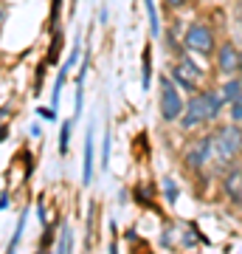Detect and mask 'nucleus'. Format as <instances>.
Returning <instances> with one entry per match:
<instances>
[{
  "mask_svg": "<svg viewBox=\"0 0 242 254\" xmlns=\"http://www.w3.org/2000/svg\"><path fill=\"white\" fill-rule=\"evenodd\" d=\"M223 96L214 91H206V93H197L194 99L186 105V110H183V119H180V125L186 127H197V125H206V122H211V119L220 116V110H223Z\"/></svg>",
  "mask_w": 242,
  "mask_h": 254,
  "instance_id": "f257e3e1",
  "label": "nucleus"
},
{
  "mask_svg": "<svg viewBox=\"0 0 242 254\" xmlns=\"http://www.w3.org/2000/svg\"><path fill=\"white\" fill-rule=\"evenodd\" d=\"M211 147H214V158L220 164L234 161L242 153V127H237V125L220 127L211 136Z\"/></svg>",
  "mask_w": 242,
  "mask_h": 254,
  "instance_id": "f03ea898",
  "label": "nucleus"
},
{
  "mask_svg": "<svg viewBox=\"0 0 242 254\" xmlns=\"http://www.w3.org/2000/svg\"><path fill=\"white\" fill-rule=\"evenodd\" d=\"M180 113H183V99H180V93L175 91L172 79L161 76V116L166 119V122H175Z\"/></svg>",
  "mask_w": 242,
  "mask_h": 254,
  "instance_id": "7ed1b4c3",
  "label": "nucleus"
},
{
  "mask_svg": "<svg viewBox=\"0 0 242 254\" xmlns=\"http://www.w3.org/2000/svg\"><path fill=\"white\" fill-rule=\"evenodd\" d=\"M186 46L192 51H197V54H211L214 51V34H211V28L206 26H192L186 31Z\"/></svg>",
  "mask_w": 242,
  "mask_h": 254,
  "instance_id": "20e7f679",
  "label": "nucleus"
},
{
  "mask_svg": "<svg viewBox=\"0 0 242 254\" xmlns=\"http://www.w3.org/2000/svg\"><path fill=\"white\" fill-rule=\"evenodd\" d=\"M200 76H203V71H200L192 60H183V63L175 68V79H178V85H183L186 91H194V85L200 82Z\"/></svg>",
  "mask_w": 242,
  "mask_h": 254,
  "instance_id": "39448f33",
  "label": "nucleus"
},
{
  "mask_svg": "<svg viewBox=\"0 0 242 254\" xmlns=\"http://www.w3.org/2000/svg\"><path fill=\"white\" fill-rule=\"evenodd\" d=\"M214 155V147H211V138H200L197 144L192 147L186 153V161L192 164V167H206V161Z\"/></svg>",
  "mask_w": 242,
  "mask_h": 254,
  "instance_id": "423d86ee",
  "label": "nucleus"
},
{
  "mask_svg": "<svg viewBox=\"0 0 242 254\" xmlns=\"http://www.w3.org/2000/svg\"><path fill=\"white\" fill-rule=\"evenodd\" d=\"M217 60H220V71L234 73L237 68H240V63H242V54H237V48L225 43V46L217 51Z\"/></svg>",
  "mask_w": 242,
  "mask_h": 254,
  "instance_id": "0eeeda50",
  "label": "nucleus"
},
{
  "mask_svg": "<svg viewBox=\"0 0 242 254\" xmlns=\"http://www.w3.org/2000/svg\"><path fill=\"white\" fill-rule=\"evenodd\" d=\"M225 192H228V198L242 206V170H234L228 178H225Z\"/></svg>",
  "mask_w": 242,
  "mask_h": 254,
  "instance_id": "6e6552de",
  "label": "nucleus"
},
{
  "mask_svg": "<svg viewBox=\"0 0 242 254\" xmlns=\"http://www.w3.org/2000/svg\"><path fill=\"white\" fill-rule=\"evenodd\" d=\"M93 130H88V138H85V167H82V181L85 184H90L93 181Z\"/></svg>",
  "mask_w": 242,
  "mask_h": 254,
  "instance_id": "1a4fd4ad",
  "label": "nucleus"
},
{
  "mask_svg": "<svg viewBox=\"0 0 242 254\" xmlns=\"http://www.w3.org/2000/svg\"><path fill=\"white\" fill-rule=\"evenodd\" d=\"M56 254H73V235H71V226H68V223H62V226H59Z\"/></svg>",
  "mask_w": 242,
  "mask_h": 254,
  "instance_id": "9d476101",
  "label": "nucleus"
},
{
  "mask_svg": "<svg viewBox=\"0 0 242 254\" xmlns=\"http://www.w3.org/2000/svg\"><path fill=\"white\" fill-rule=\"evenodd\" d=\"M242 96V82L240 79H234V82H225V88H223V99L228 102V105H234V102Z\"/></svg>",
  "mask_w": 242,
  "mask_h": 254,
  "instance_id": "9b49d317",
  "label": "nucleus"
},
{
  "mask_svg": "<svg viewBox=\"0 0 242 254\" xmlns=\"http://www.w3.org/2000/svg\"><path fill=\"white\" fill-rule=\"evenodd\" d=\"M144 3H146V14H149V31H152V37H158L161 23H158V14H155V0H144Z\"/></svg>",
  "mask_w": 242,
  "mask_h": 254,
  "instance_id": "f8f14e48",
  "label": "nucleus"
},
{
  "mask_svg": "<svg viewBox=\"0 0 242 254\" xmlns=\"http://www.w3.org/2000/svg\"><path fill=\"white\" fill-rule=\"evenodd\" d=\"M23 229H26V215H23V220H20L17 229H14V235H11V243H9V252H6V254H17V246H20V237H23Z\"/></svg>",
  "mask_w": 242,
  "mask_h": 254,
  "instance_id": "ddd939ff",
  "label": "nucleus"
},
{
  "mask_svg": "<svg viewBox=\"0 0 242 254\" xmlns=\"http://www.w3.org/2000/svg\"><path fill=\"white\" fill-rule=\"evenodd\" d=\"M71 130H73V122L71 119H68V122H65L62 125V133H59V153H68V138H71Z\"/></svg>",
  "mask_w": 242,
  "mask_h": 254,
  "instance_id": "4468645a",
  "label": "nucleus"
},
{
  "mask_svg": "<svg viewBox=\"0 0 242 254\" xmlns=\"http://www.w3.org/2000/svg\"><path fill=\"white\" fill-rule=\"evenodd\" d=\"M59 48H62V37H59V34H54L51 51H48V57H45V63H48V65H54V63H56V57H59Z\"/></svg>",
  "mask_w": 242,
  "mask_h": 254,
  "instance_id": "2eb2a0df",
  "label": "nucleus"
},
{
  "mask_svg": "<svg viewBox=\"0 0 242 254\" xmlns=\"http://www.w3.org/2000/svg\"><path fill=\"white\" fill-rule=\"evenodd\" d=\"M163 187H166V200L175 203V198H178V187H175L172 181H163Z\"/></svg>",
  "mask_w": 242,
  "mask_h": 254,
  "instance_id": "dca6fc26",
  "label": "nucleus"
},
{
  "mask_svg": "<svg viewBox=\"0 0 242 254\" xmlns=\"http://www.w3.org/2000/svg\"><path fill=\"white\" fill-rule=\"evenodd\" d=\"M231 113H234V119H242V96H240V99H237V102H234Z\"/></svg>",
  "mask_w": 242,
  "mask_h": 254,
  "instance_id": "f3484780",
  "label": "nucleus"
},
{
  "mask_svg": "<svg viewBox=\"0 0 242 254\" xmlns=\"http://www.w3.org/2000/svg\"><path fill=\"white\" fill-rule=\"evenodd\" d=\"M107 158H110V136H104V155H101V161L107 164Z\"/></svg>",
  "mask_w": 242,
  "mask_h": 254,
  "instance_id": "a211bd4d",
  "label": "nucleus"
},
{
  "mask_svg": "<svg viewBox=\"0 0 242 254\" xmlns=\"http://www.w3.org/2000/svg\"><path fill=\"white\" fill-rule=\"evenodd\" d=\"M9 206V198H6V195H3V198H0V212H3V209Z\"/></svg>",
  "mask_w": 242,
  "mask_h": 254,
  "instance_id": "6ab92c4d",
  "label": "nucleus"
},
{
  "mask_svg": "<svg viewBox=\"0 0 242 254\" xmlns=\"http://www.w3.org/2000/svg\"><path fill=\"white\" fill-rule=\"evenodd\" d=\"M6 136H9V130H6V127H0V141H3Z\"/></svg>",
  "mask_w": 242,
  "mask_h": 254,
  "instance_id": "aec40b11",
  "label": "nucleus"
},
{
  "mask_svg": "<svg viewBox=\"0 0 242 254\" xmlns=\"http://www.w3.org/2000/svg\"><path fill=\"white\" fill-rule=\"evenodd\" d=\"M169 6H183V0H166Z\"/></svg>",
  "mask_w": 242,
  "mask_h": 254,
  "instance_id": "412c9836",
  "label": "nucleus"
},
{
  "mask_svg": "<svg viewBox=\"0 0 242 254\" xmlns=\"http://www.w3.org/2000/svg\"><path fill=\"white\" fill-rule=\"evenodd\" d=\"M0 20H3V11H0Z\"/></svg>",
  "mask_w": 242,
  "mask_h": 254,
  "instance_id": "4be33fe9",
  "label": "nucleus"
}]
</instances>
